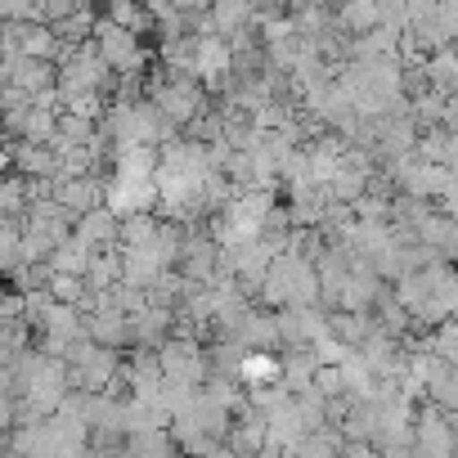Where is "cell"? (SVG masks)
I'll return each mask as SVG.
<instances>
[]
</instances>
